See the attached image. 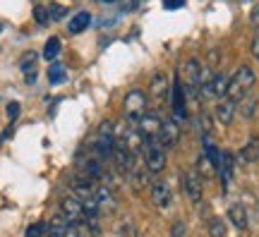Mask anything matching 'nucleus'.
Returning a JSON list of instances; mask_svg holds the SVG:
<instances>
[{"label": "nucleus", "instance_id": "f257e3e1", "mask_svg": "<svg viewBox=\"0 0 259 237\" xmlns=\"http://www.w3.org/2000/svg\"><path fill=\"white\" fill-rule=\"evenodd\" d=\"M254 82H257V77H254V70H252L250 65H240V67L235 70V74H233L231 79H228L226 99H231L233 103L242 101L245 96H247V93H250V89L254 86Z\"/></svg>", "mask_w": 259, "mask_h": 237}, {"label": "nucleus", "instance_id": "f03ea898", "mask_svg": "<svg viewBox=\"0 0 259 237\" xmlns=\"http://www.w3.org/2000/svg\"><path fill=\"white\" fill-rule=\"evenodd\" d=\"M122 108H125V118L130 122H139V120L147 115V93L132 89L122 101Z\"/></svg>", "mask_w": 259, "mask_h": 237}, {"label": "nucleus", "instance_id": "7ed1b4c3", "mask_svg": "<svg viewBox=\"0 0 259 237\" xmlns=\"http://www.w3.org/2000/svg\"><path fill=\"white\" fill-rule=\"evenodd\" d=\"M142 154H144V165H147L149 173L158 175L166 168V149L158 144V141H144Z\"/></svg>", "mask_w": 259, "mask_h": 237}, {"label": "nucleus", "instance_id": "20e7f679", "mask_svg": "<svg viewBox=\"0 0 259 237\" xmlns=\"http://www.w3.org/2000/svg\"><path fill=\"white\" fill-rule=\"evenodd\" d=\"M60 211H63V218L67 220V223H72V225H79V223H84V220H92L89 216H87V211H84V201L77 199V197H65L63 201H60Z\"/></svg>", "mask_w": 259, "mask_h": 237}, {"label": "nucleus", "instance_id": "39448f33", "mask_svg": "<svg viewBox=\"0 0 259 237\" xmlns=\"http://www.w3.org/2000/svg\"><path fill=\"white\" fill-rule=\"evenodd\" d=\"M199 84H202V65L199 60H194L190 58L183 67V86H185V93L194 96V93L199 91Z\"/></svg>", "mask_w": 259, "mask_h": 237}, {"label": "nucleus", "instance_id": "423d86ee", "mask_svg": "<svg viewBox=\"0 0 259 237\" xmlns=\"http://www.w3.org/2000/svg\"><path fill=\"white\" fill-rule=\"evenodd\" d=\"M183 192H185V197L192 201V204H199V201H202L204 187H202V177H199L197 170L183 173Z\"/></svg>", "mask_w": 259, "mask_h": 237}, {"label": "nucleus", "instance_id": "0eeeda50", "mask_svg": "<svg viewBox=\"0 0 259 237\" xmlns=\"http://www.w3.org/2000/svg\"><path fill=\"white\" fill-rule=\"evenodd\" d=\"M161 125H163V120L158 118L156 113H147L137 122V129H139V134L144 137V141H156L158 134H161Z\"/></svg>", "mask_w": 259, "mask_h": 237}, {"label": "nucleus", "instance_id": "6e6552de", "mask_svg": "<svg viewBox=\"0 0 259 237\" xmlns=\"http://www.w3.org/2000/svg\"><path fill=\"white\" fill-rule=\"evenodd\" d=\"M170 108H173V115L176 120H185L187 110H185V86L180 82V77H176V82L170 86Z\"/></svg>", "mask_w": 259, "mask_h": 237}, {"label": "nucleus", "instance_id": "1a4fd4ad", "mask_svg": "<svg viewBox=\"0 0 259 237\" xmlns=\"http://www.w3.org/2000/svg\"><path fill=\"white\" fill-rule=\"evenodd\" d=\"M149 192H151V201L156 204L158 209H168V206L173 204V192H170V184L163 182V180H154L151 187H149Z\"/></svg>", "mask_w": 259, "mask_h": 237}, {"label": "nucleus", "instance_id": "9d476101", "mask_svg": "<svg viewBox=\"0 0 259 237\" xmlns=\"http://www.w3.org/2000/svg\"><path fill=\"white\" fill-rule=\"evenodd\" d=\"M178 139H180V127H178V120L176 118H168L163 120V125H161V134H158V144L163 146V149H173L178 144Z\"/></svg>", "mask_w": 259, "mask_h": 237}, {"label": "nucleus", "instance_id": "9b49d317", "mask_svg": "<svg viewBox=\"0 0 259 237\" xmlns=\"http://www.w3.org/2000/svg\"><path fill=\"white\" fill-rule=\"evenodd\" d=\"M113 163L118 165V170H120L122 175H127V177H130V173L137 168V165H135V154L127 151V149L120 144H115V149H113Z\"/></svg>", "mask_w": 259, "mask_h": 237}, {"label": "nucleus", "instance_id": "f8f14e48", "mask_svg": "<svg viewBox=\"0 0 259 237\" xmlns=\"http://www.w3.org/2000/svg\"><path fill=\"white\" fill-rule=\"evenodd\" d=\"M213 113H216V120H219L221 125H231L233 118H235V103H233L231 99H221L216 103Z\"/></svg>", "mask_w": 259, "mask_h": 237}, {"label": "nucleus", "instance_id": "ddd939ff", "mask_svg": "<svg viewBox=\"0 0 259 237\" xmlns=\"http://www.w3.org/2000/svg\"><path fill=\"white\" fill-rule=\"evenodd\" d=\"M228 220H231L238 230H245L247 228V223H250L247 209H245L242 204H231V206H228Z\"/></svg>", "mask_w": 259, "mask_h": 237}, {"label": "nucleus", "instance_id": "4468645a", "mask_svg": "<svg viewBox=\"0 0 259 237\" xmlns=\"http://www.w3.org/2000/svg\"><path fill=\"white\" fill-rule=\"evenodd\" d=\"M36 60L38 55L34 53V51H29V53L22 55V60H19V70L24 72V77H27V82H36Z\"/></svg>", "mask_w": 259, "mask_h": 237}, {"label": "nucleus", "instance_id": "2eb2a0df", "mask_svg": "<svg viewBox=\"0 0 259 237\" xmlns=\"http://www.w3.org/2000/svg\"><path fill=\"white\" fill-rule=\"evenodd\" d=\"M89 24H92V15H89V12H84V10H82V12H77V15H72V19L67 22V31L77 36V34H82V31H87V27H89Z\"/></svg>", "mask_w": 259, "mask_h": 237}, {"label": "nucleus", "instance_id": "dca6fc26", "mask_svg": "<svg viewBox=\"0 0 259 237\" xmlns=\"http://www.w3.org/2000/svg\"><path fill=\"white\" fill-rule=\"evenodd\" d=\"M219 173H221V182H223V192L231 189V180H233V156L226 151L221 154V165H219Z\"/></svg>", "mask_w": 259, "mask_h": 237}, {"label": "nucleus", "instance_id": "f3484780", "mask_svg": "<svg viewBox=\"0 0 259 237\" xmlns=\"http://www.w3.org/2000/svg\"><path fill=\"white\" fill-rule=\"evenodd\" d=\"M151 96L158 101V103H163L168 96V79L166 74H154V79H151Z\"/></svg>", "mask_w": 259, "mask_h": 237}, {"label": "nucleus", "instance_id": "a211bd4d", "mask_svg": "<svg viewBox=\"0 0 259 237\" xmlns=\"http://www.w3.org/2000/svg\"><path fill=\"white\" fill-rule=\"evenodd\" d=\"M240 158L245 161V163H254V161H259V137H257V134H254V137H250V139H247V144L242 146Z\"/></svg>", "mask_w": 259, "mask_h": 237}, {"label": "nucleus", "instance_id": "6ab92c4d", "mask_svg": "<svg viewBox=\"0 0 259 237\" xmlns=\"http://www.w3.org/2000/svg\"><path fill=\"white\" fill-rule=\"evenodd\" d=\"M194 170L199 173V177H202V180H204V177H213V175L219 173V168H216V165H213L204 154L197 158V168H194Z\"/></svg>", "mask_w": 259, "mask_h": 237}, {"label": "nucleus", "instance_id": "aec40b11", "mask_svg": "<svg viewBox=\"0 0 259 237\" xmlns=\"http://www.w3.org/2000/svg\"><path fill=\"white\" fill-rule=\"evenodd\" d=\"M60 48H63V43H60V38H58V36H51V38L46 41V46H44V58L53 63V60H56L58 55H60Z\"/></svg>", "mask_w": 259, "mask_h": 237}, {"label": "nucleus", "instance_id": "412c9836", "mask_svg": "<svg viewBox=\"0 0 259 237\" xmlns=\"http://www.w3.org/2000/svg\"><path fill=\"white\" fill-rule=\"evenodd\" d=\"M206 232L209 237H226V223L221 218H211L206 223Z\"/></svg>", "mask_w": 259, "mask_h": 237}, {"label": "nucleus", "instance_id": "4be33fe9", "mask_svg": "<svg viewBox=\"0 0 259 237\" xmlns=\"http://www.w3.org/2000/svg\"><path fill=\"white\" fill-rule=\"evenodd\" d=\"M65 77H67V72H65V67L60 63H53L51 67H48V79H51V84L65 82Z\"/></svg>", "mask_w": 259, "mask_h": 237}, {"label": "nucleus", "instance_id": "5701e85b", "mask_svg": "<svg viewBox=\"0 0 259 237\" xmlns=\"http://www.w3.org/2000/svg\"><path fill=\"white\" fill-rule=\"evenodd\" d=\"M70 223H63V220H53L46 225V237H65V230H67Z\"/></svg>", "mask_w": 259, "mask_h": 237}, {"label": "nucleus", "instance_id": "b1692460", "mask_svg": "<svg viewBox=\"0 0 259 237\" xmlns=\"http://www.w3.org/2000/svg\"><path fill=\"white\" fill-rule=\"evenodd\" d=\"M130 184H132L135 192H142V187H144V173H142L139 168H135V170L130 173Z\"/></svg>", "mask_w": 259, "mask_h": 237}, {"label": "nucleus", "instance_id": "393cba45", "mask_svg": "<svg viewBox=\"0 0 259 237\" xmlns=\"http://www.w3.org/2000/svg\"><path fill=\"white\" fill-rule=\"evenodd\" d=\"M24 237H46V225L44 223H34V225H29Z\"/></svg>", "mask_w": 259, "mask_h": 237}, {"label": "nucleus", "instance_id": "a878e982", "mask_svg": "<svg viewBox=\"0 0 259 237\" xmlns=\"http://www.w3.org/2000/svg\"><path fill=\"white\" fill-rule=\"evenodd\" d=\"M34 19H36L38 24H48V19H51L48 8H34Z\"/></svg>", "mask_w": 259, "mask_h": 237}, {"label": "nucleus", "instance_id": "bb28decb", "mask_svg": "<svg viewBox=\"0 0 259 237\" xmlns=\"http://www.w3.org/2000/svg\"><path fill=\"white\" fill-rule=\"evenodd\" d=\"M65 12H67V10H65L63 5H56V3H53V5H48V15H51V19H63Z\"/></svg>", "mask_w": 259, "mask_h": 237}, {"label": "nucleus", "instance_id": "cd10ccee", "mask_svg": "<svg viewBox=\"0 0 259 237\" xmlns=\"http://www.w3.org/2000/svg\"><path fill=\"white\" fill-rule=\"evenodd\" d=\"M185 232H187L185 223H183V220H176L173 228H170V237H185Z\"/></svg>", "mask_w": 259, "mask_h": 237}, {"label": "nucleus", "instance_id": "c85d7f7f", "mask_svg": "<svg viewBox=\"0 0 259 237\" xmlns=\"http://www.w3.org/2000/svg\"><path fill=\"white\" fill-rule=\"evenodd\" d=\"M8 118H10V122L19 118V103H17V101H12V103H8Z\"/></svg>", "mask_w": 259, "mask_h": 237}, {"label": "nucleus", "instance_id": "c756f323", "mask_svg": "<svg viewBox=\"0 0 259 237\" xmlns=\"http://www.w3.org/2000/svg\"><path fill=\"white\" fill-rule=\"evenodd\" d=\"M185 5V0H163V8L166 10H178Z\"/></svg>", "mask_w": 259, "mask_h": 237}, {"label": "nucleus", "instance_id": "7c9ffc66", "mask_svg": "<svg viewBox=\"0 0 259 237\" xmlns=\"http://www.w3.org/2000/svg\"><path fill=\"white\" fill-rule=\"evenodd\" d=\"M65 237H79V228L70 223V225H67V230H65Z\"/></svg>", "mask_w": 259, "mask_h": 237}, {"label": "nucleus", "instance_id": "2f4dec72", "mask_svg": "<svg viewBox=\"0 0 259 237\" xmlns=\"http://www.w3.org/2000/svg\"><path fill=\"white\" fill-rule=\"evenodd\" d=\"M122 237H137V235H135V228H132V223H125V225H122Z\"/></svg>", "mask_w": 259, "mask_h": 237}, {"label": "nucleus", "instance_id": "473e14b6", "mask_svg": "<svg viewBox=\"0 0 259 237\" xmlns=\"http://www.w3.org/2000/svg\"><path fill=\"white\" fill-rule=\"evenodd\" d=\"M250 19H252V24H254V27H259V5H257V8H254V10H252Z\"/></svg>", "mask_w": 259, "mask_h": 237}, {"label": "nucleus", "instance_id": "72a5a7b5", "mask_svg": "<svg viewBox=\"0 0 259 237\" xmlns=\"http://www.w3.org/2000/svg\"><path fill=\"white\" fill-rule=\"evenodd\" d=\"M252 55H254V58L259 60V36L254 38V41H252Z\"/></svg>", "mask_w": 259, "mask_h": 237}, {"label": "nucleus", "instance_id": "f704fd0d", "mask_svg": "<svg viewBox=\"0 0 259 237\" xmlns=\"http://www.w3.org/2000/svg\"><path fill=\"white\" fill-rule=\"evenodd\" d=\"M103 3H118V0H103Z\"/></svg>", "mask_w": 259, "mask_h": 237}]
</instances>
